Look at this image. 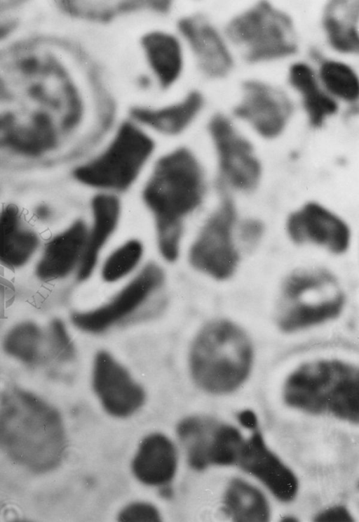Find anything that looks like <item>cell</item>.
<instances>
[{
    "mask_svg": "<svg viewBox=\"0 0 359 522\" xmlns=\"http://www.w3.org/2000/svg\"><path fill=\"white\" fill-rule=\"evenodd\" d=\"M67 451L65 424L54 406L20 389L0 397V452L8 459L43 475L58 468Z\"/></svg>",
    "mask_w": 359,
    "mask_h": 522,
    "instance_id": "cell-1",
    "label": "cell"
},
{
    "mask_svg": "<svg viewBox=\"0 0 359 522\" xmlns=\"http://www.w3.org/2000/svg\"><path fill=\"white\" fill-rule=\"evenodd\" d=\"M255 351L250 334L241 324L229 318H214L194 339L189 355L193 379L207 393H232L249 377Z\"/></svg>",
    "mask_w": 359,
    "mask_h": 522,
    "instance_id": "cell-2",
    "label": "cell"
},
{
    "mask_svg": "<svg viewBox=\"0 0 359 522\" xmlns=\"http://www.w3.org/2000/svg\"><path fill=\"white\" fill-rule=\"evenodd\" d=\"M203 192L201 168L187 150H175L157 163L144 198L155 214L159 248L167 260L177 258L180 220L199 204Z\"/></svg>",
    "mask_w": 359,
    "mask_h": 522,
    "instance_id": "cell-3",
    "label": "cell"
},
{
    "mask_svg": "<svg viewBox=\"0 0 359 522\" xmlns=\"http://www.w3.org/2000/svg\"><path fill=\"white\" fill-rule=\"evenodd\" d=\"M347 301L346 289L330 270L320 267L297 268L280 284L274 325L285 335L309 331L337 320Z\"/></svg>",
    "mask_w": 359,
    "mask_h": 522,
    "instance_id": "cell-4",
    "label": "cell"
},
{
    "mask_svg": "<svg viewBox=\"0 0 359 522\" xmlns=\"http://www.w3.org/2000/svg\"><path fill=\"white\" fill-rule=\"evenodd\" d=\"M285 403L306 412L331 415L357 424L359 420V371L339 358L305 362L286 378Z\"/></svg>",
    "mask_w": 359,
    "mask_h": 522,
    "instance_id": "cell-5",
    "label": "cell"
},
{
    "mask_svg": "<svg viewBox=\"0 0 359 522\" xmlns=\"http://www.w3.org/2000/svg\"><path fill=\"white\" fill-rule=\"evenodd\" d=\"M226 32L249 61L283 56L297 48L290 18L266 2H260L234 18Z\"/></svg>",
    "mask_w": 359,
    "mask_h": 522,
    "instance_id": "cell-6",
    "label": "cell"
},
{
    "mask_svg": "<svg viewBox=\"0 0 359 522\" xmlns=\"http://www.w3.org/2000/svg\"><path fill=\"white\" fill-rule=\"evenodd\" d=\"M150 138L133 124L124 123L108 148L75 171L80 181L97 187L123 188L136 177L151 155Z\"/></svg>",
    "mask_w": 359,
    "mask_h": 522,
    "instance_id": "cell-7",
    "label": "cell"
},
{
    "mask_svg": "<svg viewBox=\"0 0 359 522\" xmlns=\"http://www.w3.org/2000/svg\"><path fill=\"white\" fill-rule=\"evenodd\" d=\"M235 218L233 201L225 197L190 251L193 266L217 281L231 279L239 264L240 256L232 238Z\"/></svg>",
    "mask_w": 359,
    "mask_h": 522,
    "instance_id": "cell-8",
    "label": "cell"
},
{
    "mask_svg": "<svg viewBox=\"0 0 359 522\" xmlns=\"http://www.w3.org/2000/svg\"><path fill=\"white\" fill-rule=\"evenodd\" d=\"M209 130L218 153L222 178L237 189H254L260 178L261 167L251 144L221 115L212 117Z\"/></svg>",
    "mask_w": 359,
    "mask_h": 522,
    "instance_id": "cell-9",
    "label": "cell"
},
{
    "mask_svg": "<svg viewBox=\"0 0 359 522\" xmlns=\"http://www.w3.org/2000/svg\"><path fill=\"white\" fill-rule=\"evenodd\" d=\"M163 279L160 268L149 264L108 303L93 310L74 313L72 322L87 332L104 331L140 306L161 284Z\"/></svg>",
    "mask_w": 359,
    "mask_h": 522,
    "instance_id": "cell-10",
    "label": "cell"
},
{
    "mask_svg": "<svg viewBox=\"0 0 359 522\" xmlns=\"http://www.w3.org/2000/svg\"><path fill=\"white\" fill-rule=\"evenodd\" d=\"M93 386L104 410L116 417H126L143 405L144 392L128 371L109 353L95 355Z\"/></svg>",
    "mask_w": 359,
    "mask_h": 522,
    "instance_id": "cell-11",
    "label": "cell"
},
{
    "mask_svg": "<svg viewBox=\"0 0 359 522\" xmlns=\"http://www.w3.org/2000/svg\"><path fill=\"white\" fill-rule=\"evenodd\" d=\"M177 433L194 469L201 471L210 465H221L229 452V426L214 419L188 417L178 424Z\"/></svg>",
    "mask_w": 359,
    "mask_h": 522,
    "instance_id": "cell-12",
    "label": "cell"
},
{
    "mask_svg": "<svg viewBox=\"0 0 359 522\" xmlns=\"http://www.w3.org/2000/svg\"><path fill=\"white\" fill-rule=\"evenodd\" d=\"M290 239L297 244H313L334 254H342L350 244L347 225L318 204L310 202L292 214L287 222Z\"/></svg>",
    "mask_w": 359,
    "mask_h": 522,
    "instance_id": "cell-13",
    "label": "cell"
},
{
    "mask_svg": "<svg viewBox=\"0 0 359 522\" xmlns=\"http://www.w3.org/2000/svg\"><path fill=\"white\" fill-rule=\"evenodd\" d=\"M243 98L234 114L248 120L263 136H277L292 111L287 96L281 91L259 81L243 84Z\"/></svg>",
    "mask_w": 359,
    "mask_h": 522,
    "instance_id": "cell-14",
    "label": "cell"
},
{
    "mask_svg": "<svg viewBox=\"0 0 359 522\" xmlns=\"http://www.w3.org/2000/svg\"><path fill=\"white\" fill-rule=\"evenodd\" d=\"M236 463L254 476L279 500L291 501L298 489L297 479L266 445L262 434L254 433L244 442Z\"/></svg>",
    "mask_w": 359,
    "mask_h": 522,
    "instance_id": "cell-15",
    "label": "cell"
},
{
    "mask_svg": "<svg viewBox=\"0 0 359 522\" xmlns=\"http://www.w3.org/2000/svg\"><path fill=\"white\" fill-rule=\"evenodd\" d=\"M88 235L86 225L77 221L46 242L36 266L45 280L62 278L80 263Z\"/></svg>",
    "mask_w": 359,
    "mask_h": 522,
    "instance_id": "cell-16",
    "label": "cell"
},
{
    "mask_svg": "<svg viewBox=\"0 0 359 522\" xmlns=\"http://www.w3.org/2000/svg\"><path fill=\"white\" fill-rule=\"evenodd\" d=\"M39 245L37 230L28 223L18 205L7 204L0 209V263L11 268L22 267Z\"/></svg>",
    "mask_w": 359,
    "mask_h": 522,
    "instance_id": "cell-17",
    "label": "cell"
},
{
    "mask_svg": "<svg viewBox=\"0 0 359 522\" xmlns=\"http://www.w3.org/2000/svg\"><path fill=\"white\" fill-rule=\"evenodd\" d=\"M178 28L206 74L219 77L229 70L231 57L217 32L203 17L184 18L178 22Z\"/></svg>",
    "mask_w": 359,
    "mask_h": 522,
    "instance_id": "cell-18",
    "label": "cell"
},
{
    "mask_svg": "<svg viewBox=\"0 0 359 522\" xmlns=\"http://www.w3.org/2000/svg\"><path fill=\"white\" fill-rule=\"evenodd\" d=\"M177 455L175 445L165 435L155 433L141 442L132 462L134 476L142 483L160 486L175 475Z\"/></svg>",
    "mask_w": 359,
    "mask_h": 522,
    "instance_id": "cell-19",
    "label": "cell"
},
{
    "mask_svg": "<svg viewBox=\"0 0 359 522\" xmlns=\"http://www.w3.org/2000/svg\"><path fill=\"white\" fill-rule=\"evenodd\" d=\"M141 44L160 86L169 88L182 70V52L179 41L170 34L151 32L142 38Z\"/></svg>",
    "mask_w": 359,
    "mask_h": 522,
    "instance_id": "cell-20",
    "label": "cell"
},
{
    "mask_svg": "<svg viewBox=\"0 0 359 522\" xmlns=\"http://www.w3.org/2000/svg\"><path fill=\"white\" fill-rule=\"evenodd\" d=\"M203 105V97L196 91L182 100L161 108L136 106L130 110L135 121L158 131L173 134L182 131L194 119Z\"/></svg>",
    "mask_w": 359,
    "mask_h": 522,
    "instance_id": "cell-21",
    "label": "cell"
},
{
    "mask_svg": "<svg viewBox=\"0 0 359 522\" xmlns=\"http://www.w3.org/2000/svg\"><path fill=\"white\" fill-rule=\"evenodd\" d=\"M93 228L87 235L79 264L78 277L81 280L91 274L101 249L115 228L119 214L118 202L110 195L97 196L93 200Z\"/></svg>",
    "mask_w": 359,
    "mask_h": 522,
    "instance_id": "cell-22",
    "label": "cell"
},
{
    "mask_svg": "<svg viewBox=\"0 0 359 522\" xmlns=\"http://www.w3.org/2000/svg\"><path fill=\"white\" fill-rule=\"evenodd\" d=\"M358 0L332 1L327 5L323 24L334 48L346 53L358 52Z\"/></svg>",
    "mask_w": 359,
    "mask_h": 522,
    "instance_id": "cell-23",
    "label": "cell"
},
{
    "mask_svg": "<svg viewBox=\"0 0 359 522\" xmlns=\"http://www.w3.org/2000/svg\"><path fill=\"white\" fill-rule=\"evenodd\" d=\"M60 7L75 17L100 22L111 21L117 16L143 10L166 13L171 4L166 1H61Z\"/></svg>",
    "mask_w": 359,
    "mask_h": 522,
    "instance_id": "cell-24",
    "label": "cell"
},
{
    "mask_svg": "<svg viewBox=\"0 0 359 522\" xmlns=\"http://www.w3.org/2000/svg\"><path fill=\"white\" fill-rule=\"evenodd\" d=\"M224 513L234 521L263 522L269 518V506L263 493L248 482L232 480L224 497Z\"/></svg>",
    "mask_w": 359,
    "mask_h": 522,
    "instance_id": "cell-25",
    "label": "cell"
},
{
    "mask_svg": "<svg viewBox=\"0 0 359 522\" xmlns=\"http://www.w3.org/2000/svg\"><path fill=\"white\" fill-rule=\"evenodd\" d=\"M290 80L303 94L304 105L313 126H321L327 115L337 111L336 103L318 89L313 73L306 65H294L290 69Z\"/></svg>",
    "mask_w": 359,
    "mask_h": 522,
    "instance_id": "cell-26",
    "label": "cell"
},
{
    "mask_svg": "<svg viewBox=\"0 0 359 522\" xmlns=\"http://www.w3.org/2000/svg\"><path fill=\"white\" fill-rule=\"evenodd\" d=\"M321 79L327 89L344 100L353 101L358 97V80L353 71L346 65L328 61L320 68Z\"/></svg>",
    "mask_w": 359,
    "mask_h": 522,
    "instance_id": "cell-27",
    "label": "cell"
},
{
    "mask_svg": "<svg viewBox=\"0 0 359 522\" xmlns=\"http://www.w3.org/2000/svg\"><path fill=\"white\" fill-rule=\"evenodd\" d=\"M142 254L140 242L130 241L116 250L106 261L102 277L107 282L116 281L128 274L138 263Z\"/></svg>",
    "mask_w": 359,
    "mask_h": 522,
    "instance_id": "cell-28",
    "label": "cell"
},
{
    "mask_svg": "<svg viewBox=\"0 0 359 522\" xmlns=\"http://www.w3.org/2000/svg\"><path fill=\"white\" fill-rule=\"evenodd\" d=\"M36 331L31 326H25L11 335L7 343L11 353L22 360L30 362L34 360V340Z\"/></svg>",
    "mask_w": 359,
    "mask_h": 522,
    "instance_id": "cell-29",
    "label": "cell"
},
{
    "mask_svg": "<svg viewBox=\"0 0 359 522\" xmlns=\"http://www.w3.org/2000/svg\"><path fill=\"white\" fill-rule=\"evenodd\" d=\"M121 521H159L158 510L152 504L146 502H134L127 505L118 514Z\"/></svg>",
    "mask_w": 359,
    "mask_h": 522,
    "instance_id": "cell-30",
    "label": "cell"
},
{
    "mask_svg": "<svg viewBox=\"0 0 359 522\" xmlns=\"http://www.w3.org/2000/svg\"><path fill=\"white\" fill-rule=\"evenodd\" d=\"M263 232L264 226L259 221L248 219L240 225L238 235L245 247L252 249L257 245Z\"/></svg>",
    "mask_w": 359,
    "mask_h": 522,
    "instance_id": "cell-31",
    "label": "cell"
},
{
    "mask_svg": "<svg viewBox=\"0 0 359 522\" xmlns=\"http://www.w3.org/2000/svg\"><path fill=\"white\" fill-rule=\"evenodd\" d=\"M319 522H350L353 518L343 506H336L327 509L318 514L314 518Z\"/></svg>",
    "mask_w": 359,
    "mask_h": 522,
    "instance_id": "cell-32",
    "label": "cell"
},
{
    "mask_svg": "<svg viewBox=\"0 0 359 522\" xmlns=\"http://www.w3.org/2000/svg\"><path fill=\"white\" fill-rule=\"evenodd\" d=\"M239 422L245 428L255 429L257 426V418L256 415L251 410H245L238 415Z\"/></svg>",
    "mask_w": 359,
    "mask_h": 522,
    "instance_id": "cell-33",
    "label": "cell"
},
{
    "mask_svg": "<svg viewBox=\"0 0 359 522\" xmlns=\"http://www.w3.org/2000/svg\"><path fill=\"white\" fill-rule=\"evenodd\" d=\"M34 214L39 221L46 222L51 217L52 210L47 204L41 203L35 207Z\"/></svg>",
    "mask_w": 359,
    "mask_h": 522,
    "instance_id": "cell-34",
    "label": "cell"
},
{
    "mask_svg": "<svg viewBox=\"0 0 359 522\" xmlns=\"http://www.w3.org/2000/svg\"><path fill=\"white\" fill-rule=\"evenodd\" d=\"M297 520L291 516H286L285 518L282 519V521H286V522H292V521H296Z\"/></svg>",
    "mask_w": 359,
    "mask_h": 522,
    "instance_id": "cell-35",
    "label": "cell"
}]
</instances>
